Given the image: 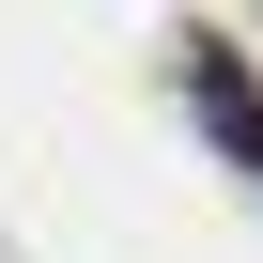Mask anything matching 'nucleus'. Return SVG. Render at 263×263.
Listing matches in <instances>:
<instances>
[{
  "mask_svg": "<svg viewBox=\"0 0 263 263\" xmlns=\"http://www.w3.org/2000/svg\"><path fill=\"white\" fill-rule=\"evenodd\" d=\"M186 93H201V108H217V140H232V155H248V171H263V78H248V62H232V47H186Z\"/></svg>",
  "mask_w": 263,
  "mask_h": 263,
  "instance_id": "f257e3e1",
  "label": "nucleus"
}]
</instances>
